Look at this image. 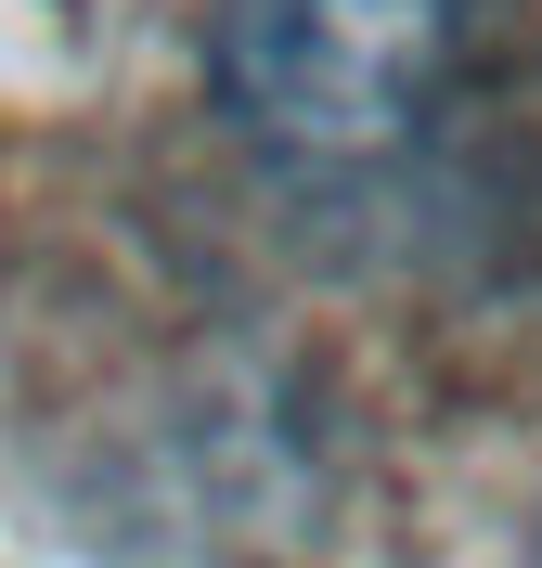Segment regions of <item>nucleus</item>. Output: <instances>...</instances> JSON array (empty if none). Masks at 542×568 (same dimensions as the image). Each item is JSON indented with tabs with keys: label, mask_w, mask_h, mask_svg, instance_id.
I'll list each match as a JSON object with an SVG mask.
<instances>
[{
	"label": "nucleus",
	"mask_w": 542,
	"mask_h": 568,
	"mask_svg": "<svg viewBox=\"0 0 542 568\" xmlns=\"http://www.w3.org/2000/svg\"><path fill=\"white\" fill-rule=\"evenodd\" d=\"M219 104L297 169H388L478 65V0H233Z\"/></svg>",
	"instance_id": "1"
}]
</instances>
